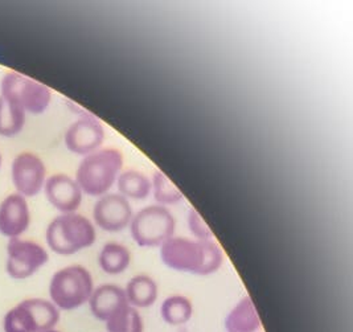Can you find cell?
<instances>
[{"label":"cell","mask_w":353,"mask_h":332,"mask_svg":"<svg viewBox=\"0 0 353 332\" xmlns=\"http://www.w3.org/2000/svg\"><path fill=\"white\" fill-rule=\"evenodd\" d=\"M96 226L77 212L61 213L49 222L46 241L49 249L59 255H73L94 245Z\"/></svg>","instance_id":"cell-3"},{"label":"cell","mask_w":353,"mask_h":332,"mask_svg":"<svg viewBox=\"0 0 353 332\" xmlns=\"http://www.w3.org/2000/svg\"><path fill=\"white\" fill-rule=\"evenodd\" d=\"M49 261L47 249L36 241L12 238L7 244L6 271L12 280H28Z\"/></svg>","instance_id":"cell-8"},{"label":"cell","mask_w":353,"mask_h":332,"mask_svg":"<svg viewBox=\"0 0 353 332\" xmlns=\"http://www.w3.org/2000/svg\"><path fill=\"white\" fill-rule=\"evenodd\" d=\"M103 141V126L92 115H82L65 131V146L70 153L76 155L86 157L92 153H96Z\"/></svg>","instance_id":"cell-11"},{"label":"cell","mask_w":353,"mask_h":332,"mask_svg":"<svg viewBox=\"0 0 353 332\" xmlns=\"http://www.w3.org/2000/svg\"><path fill=\"white\" fill-rule=\"evenodd\" d=\"M60 310L47 300L30 298L12 307L4 317V332H44L54 330Z\"/></svg>","instance_id":"cell-6"},{"label":"cell","mask_w":353,"mask_h":332,"mask_svg":"<svg viewBox=\"0 0 353 332\" xmlns=\"http://www.w3.org/2000/svg\"><path fill=\"white\" fill-rule=\"evenodd\" d=\"M161 260L170 269L207 277L221 269L224 252L213 240L172 237L161 245Z\"/></svg>","instance_id":"cell-1"},{"label":"cell","mask_w":353,"mask_h":332,"mask_svg":"<svg viewBox=\"0 0 353 332\" xmlns=\"http://www.w3.org/2000/svg\"><path fill=\"white\" fill-rule=\"evenodd\" d=\"M105 326L108 332H145V320L139 310L130 304L110 318Z\"/></svg>","instance_id":"cell-21"},{"label":"cell","mask_w":353,"mask_h":332,"mask_svg":"<svg viewBox=\"0 0 353 332\" xmlns=\"http://www.w3.org/2000/svg\"><path fill=\"white\" fill-rule=\"evenodd\" d=\"M11 180L19 195L26 199L37 196L47 182L44 160L30 151L20 153L11 164Z\"/></svg>","instance_id":"cell-9"},{"label":"cell","mask_w":353,"mask_h":332,"mask_svg":"<svg viewBox=\"0 0 353 332\" xmlns=\"http://www.w3.org/2000/svg\"><path fill=\"white\" fill-rule=\"evenodd\" d=\"M224 327L226 332H258L261 318L250 297H243L233 306L225 317Z\"/></svg>","instance_id":"cell-15"},{"label":"cell","mask_w":353,"mask_h":332,"mask_svg":"<svg viewBox=\"0 0 353 332\" xmlns=\"http://www.w3.org/2000/svg\"><path fill=\"white\" fill-rule=\"evenodd\" d=\"M88 303L92 315L103 323L129 304L125 290L121 286L112 284L94 287V291Z\"/></svg>","instance_id":"cell-14"},{"label":"cell","mask_w":353,"mask_h":332,"mask_svg":"<svg viewBox=\"0 0 353 332\" xmlns=\"http://www.w3.org/2000/svg\"><path fill=\"white\" fill-rule=\"evenodd\" d=\"M123 290L128 303L137 310L151 307L159 295L158 284L154 278L145 274H138L132 277Z\"/></svg>","instance_id":"cell-16"},{"label":"cell","mask_w":353,"mask_h":332,"mask_svg":"<svg viewBox=\"0 0 353 332\" xmlns=\"http://www.w3.org/2000/svg\"><path fill=\"white\" fill-rule=\"evenodd\" d=\"M1 163H3V157H1V154H0V168H1Z\"/></svg>","instance_id":"cell-24"},{"label":"cell","mask_w":353,"mask_h":332,"mask_svg":"<svg viewBox=\"0 0 353 332\" xmlns=\"http://www.w3.org/2000/svg\"><path fill=\"white\" fill-rule=\"evenodd\" d=\"M0 95L21 108L27 114L39 115L48 110L52 90L41 84L15 70L7 72L0 81Z\"/></svg>","instance_id":"cell-7"},{"label":"cell","mask_w":353,"mask_h":332,"mask_svg":"<svg viewBox=\"0 0 353 332\" xmlns=\"http://www.w3.org/2000/svg\"><path fill=\"white\" fill-rule=\"evenodd\" d=\"M94 291L92 273L81 265L56 271L49 282V298L60 311H73L86 304Z\"/></svg>","instance_id":"cell-4"},{"label":"cell","mask_w":353,"mask_h":332,"mask_svg":"<svg viewBox=\"0 0 353 332\" xmlns=\"http://www.w3.org/2000/svg\"><path fill=\"white\" fill-rule=\"evenodd\" d=\"M31 225V209L24 196L11 193L0 203V235L8 240L20 238Z\"/></svg>","instance_id":"cell-12"},{"label":"cell","mask_w":353,"mask_h":332,"mask_svg":"<svg viewBox=\"0 0 353 332\" xmlns=\"http://www.w3.org/2000/svg\"><path fill=\"white\" fill-rule=\"evenodd\" d=\"M44 332H60V331H57V330H49V331H44Z\"/></svg>","instance_id":"cell-25"},{"label":"cell","mask_w":353,"mask_h":332,"mask_svg":"<svg viewBox=\"0 0 353 332\" xmlns=\"http://www.w3.org/2000/svg\"><path fill=\"white\" fill-rule=\"evenodd\" d=\"M130 232L141 248H161L170 238L175 237L176 220L165 206H145L134 215Z\"/></svg>","instance_id":"cell-5"},{"label":"cell","mask_w":353,"mask_h":332,"mask_svg":"<svg viewBox=\"0 0 353 332\" xmlns=\"http://www.w3.org/2000/svg\"><path fill=\"white\" fill-rule=\"evenodd\" d=\"M27 113L0 95V137L14 138L26 126Z\"/></svg>","instance_id":"cell-20"},{"label":"cell","mask_w":353,"mask_h":332,"mask_svg":"<svg viewBox=\"0 0 353 332\" xmlns=\"http://www.w3.org/2000/svg\"><path fill=\"white\" fill-rule=\"evenodd\" d=\"M193 317V303L185 295H170L161 306V318L170 326L187 324Z\"/></svg>","instance_id":"cell-18"},{"label":"cell","mask_w":353,"mask_h":332,"mask_svg":"<svg viewBox=\"0 0 353 332\" xmlns=\"http://www.w3.org/2000/svg\"><path fill=\"white\" fill-rule=\"evenodd\" d=\"M44 193L49 204L61 213L77 212L82 203V191L76 179L69 175L54 174L47 177Z\"/></svg>","instance_id":"cell-13"},{"label":"cell","mask_w":353,"mask_h":332,"mask_svg":"<svg viewBox=\"0 0 353 332\" xmlns=\"http://www.w3.org/2000/svg\"><path fill=\"white\" fill-rule=\"evenodd\" d=\"M134 217L129 200L119 193H106L99 197L93 208V220L106 232H121L130 226Z\"/></svg>","instance_id":"cell-10"},{"label":"cell","mask_w":353,"mask_h":332,"mask_svg":"<svg viewBox=\"0 0 353 332\" xmlns=\"http://www.w3.org/2000/svg\"><path fill=\"white\" fill-rule=\"evenodd\" d=\"M119 195L128 200H143L151 193V180L137 170H126L121 173L117 179Z\"/></svg>","instance_id":"cell-19"},{"label":"cell","mask_w":353,"mask_h":332,"mask_svg":"<svg viewBox=\"0 0 353 332\" xmlns=\"http://www.w3.org/2000/svg\"><path fill=\"white\" fill-rule=\"evenodd\" d=\"M123 167V155L117 148L97 150L81 160L76 171V182L82 193L101 197L117 182Z\"/></svg>","instance_id":"cell-2"},{"label":"cell","mask_w":353,"mask_h":332,"mask_svg":"<svg viewBox=\"0 0 353 332\" xmlns=\"http://www.w3.org/2000/svg\"><path fill=\"white\" fill-rule=\"evenodd\" d=\"M131 252L121 242H108L98 254V265L109 275H118L129 269Z\"/></svg>","instance_id":"cell-17"},{"label":"cell","mask_w":353,"mask_h":332,"mask_svg":"<svg viewBox=\"0 0 353 332\" xmlns=\"http://www.w3.org/2000/svg\"><path fill=\"white\" fill-rule=\"evenodd\" d=\"M151 191L158 206H175L183 200V193L161 171H155L151 182Z\"/></svg>","instance_id":"cell-22"},{"label":"cell","mask_w":353,"mask_h":332,"mask_svg":"<svg viewBox=\"0 0 353 332\" xmlns=\"http://www.w3.org/2000/svg\"><path fill=\"white\" fill-rule=\"evenodd\" d=\"M188 228L194 240H213V232L210 231L208 224L204 222L201 215L192 208L188 215Z\"/></svg>","instance_id":"cell-23"}]
</instances>
